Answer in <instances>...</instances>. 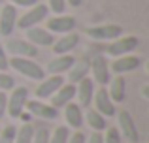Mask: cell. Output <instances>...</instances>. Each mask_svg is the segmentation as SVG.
I'll return each mask as SVG.
<instances>
[{"mask_svg":"<svg viewBox=\"0 0 149 143\" xmlns=\"http://www.w3.org/2000/svg\"><path fill=\"white\" fill-rule=\"evenodd\" d=\"M10 68H13L15 72H19L21 75L29 77L34 81H42L45 77V70L38 62H34L32 59H25V57H11Z\"/></svg>","mask_w":149,"mask_h":143,"instance_id":"6da1fadb","label":"cell"},{"mask_svg":"<svg viewBox=\"0 0 149 143\" xmlns=\"http://www.w3.org/2000/svg\"><path fill=\"white\" fill-rule=\"evenodd\" d=\"M26 100H29V88L26 87H13L11 88V94L8 96L6 113L11 119H19V115L25 111Z\"/></svg>","mask_w":149,"mask_h":143,"instance_id":"7a4b0ae2","label":"cell"},{"mask_svg":"<svg viewBox=\"0 0 149 143\" xmlns=\"http://www.w3.org/2000/svg\"><path fill=\"white\" fill-rule=\"evenodd\" d=\"M138 45H140V40L136 36H121L106 47V53L109 57L117 59V57H123V55H132V51H136Z\"/></svg>","mask_w":149,"mask_h":143,"instance_id":"3957f363","label":"cell"},{"mask_svg":"<svg viewBox=\"0 0 149 143\" xmlns=\"http://www.w3.org/2000/svg\"><path fill=\"white\" fill-rule=\"evenodd\" d=\"M47 13H49L47 6H44V4H34L32 8H29V11H26L25 15H21V17L17 19V26L23 28V30L30 28V26H38L47 17Z\"/></svg>","mask_w":149,"mask_h":143,"instance_id":"277c9868","label":"cell"},{"mask_svg":"<svg viewBox=\"0 0 149 143\" xmlns=\"http://www.w3.org/2000/svg\"><path fill=\"white\" fill-rule=\"evenodd\" d=\"M121 34H123V28L119 25H98L87 28V36L96 41H113L121 38Z\"/></svg>","mask_w":149,"mask_h":143,"instance_id":"5b68a950","label":"cell"},{"mask_svg":"<svg viewBox=\"0 0 149 143\" xmlns=\"http://www.w3.org/2000/svg\"><path fill=\"white\" fill-rule=\"evenodd\" d=\"M117 130H119L121 137H125L127 141L138 143V140H140L138 128H136V122H134V119H132V115L128 113L127 109L119 111V128Z\"/></svg>","mask_w":149,"mask_h":143,"instance_id":"8992f818","label":"cell"},{"mask_svg":"<svg viewBox=\"0 0 149 143\" xmlns=\"http://www.w3.org/2000/svg\"><path fill=\"white\" fill-rule=\"evenodd\" d=\"M89 70L93 72V81L102 85V87H106L109 83V79H111L109 77V64L106 60V57H102V55H96L89 62Z\"/></svg>","mask_w":149,"mask_h":143,"instance_id":"52a82bcc","label":"cell"},{"mask_svg":"<svg viewBox=\"0 0 149 143\" xmlns=\"http://www.w3.org/2000/svg\"><path fill=\"white\" fill-rule=\"evenodd\" d=\"M25 107L32 117H40L44 121H55L58 117V109H55L51 104H44L42 100H26Z\"/></svg>","mask_w":149,"mask_h":143,"instance_id":"ba28073f","label":"cell"},{"mask_svg":"<svg viewBox=\"0 0 149 143\" xmlns=\"http://www.w3.org/2000/svg\"><path fill=\"white\" fill-rule=\"evenodd\" d=\"M17 28V10L11 4H6L0 10V36H11Z\"/></svg>","mask_w":149,"mask_h":143,"instance_id":"9c48e42d","label":"cell"},{"mask_svg":"<svg viewBox=\"0 0 149 143\" xmlns=\"http://www.w3.org/2000/svg\"><path fill=\"white\" fill-rule=\"evenodd\" d=\"M93 100H95V109L98 111L100 115H104L106 119H108V117H113V115H117L115 102L109 98L108 90H106L104 87L98 88V90H95V96H93Z\"/></svg>","mask_w":149,"mask_h":143,"instance_id":"30bf717a","label":"cell"},{"mask_svg":"<svg viewBox=\"0 0 149 143\" xmlns=\"http://www.w3.org/2000/svg\"><path fill=\"white\" fill-rule=\"evenodd\" d=\"M64 85V77L62 75H49V77H44L42 83L38 85L36 88V96L38 100H45V98H51L58 88Z\"/></svg>","mask_w":149,"mask_h":143,"instance_id":"8fae6325","label":"cell"},{"mask_svg":"<svg viewBox=\"0 0 149 143\" xmlns=\"http://www.w3.org/2000/svg\"><path fill=\"white\" fill-rule=\"evenodd\" d=\"M76 19L70 17V15H57V17H51L47 21V28L51 34H68L76 30Z\"/></svg>","mask_w":149,"mask_h":143,"instance_id":"7c38bea8","label":"cell"},{"mask_svg":"<svg viewBox=\"0 0 149 143\" xmlns=\"http://www.w3.org/2000/svg\"><path fill=\"white\" fill-rule=\"evenodd\" d=\"M142 64V59L136 55H123V57H117L115 60L111 62L109 70L117 75H123V73H128V72H134L136 68H140Z\"/></svg>","mask_w":149,"mask_h":143,"instance_id":"4fadbf2b","label":"cell"},{"mask_svg":"<svg viewBox=\"0 0 149 143\" xmlns=\"http://www.w3.org/2000/svg\"><path fill=\"white\" fill-rule=\"evenodd\" d=\"M6 49L13 57H25V59H34L38 55V47L26 40H10L6 44Z\"/></svg>","mask_w":149,"mask_h":143,"instance_id":"5bb4252c","label":"cell"},{"mask_svg":"<svg viewBox=\"0 0 149 143\" xmlns=\"http://www.w3.org/2000/svg\"><path fill=\"white\" fill-rule=\"evenodd\" d=\"M76 96H77V100H79V104H77L79 107H89L91 106L93 96H95V81H93L89 75L83 77V79L77 83Z\"/></svg>","mask_w":149,"mask_h":143,"instance_id":"9a60e30c","label":"cell"},{"mask_svg":"<svg viewBox=\"0 0 149 143\" xmlns=\"http://www.w3.org/2000/svg\"><path fill=\"white\" fill-rule=\"evenodd\" d=\"M74 98H76V85L64 83L53 96H51V106H53L55 109H61L66 104L74 102Z\"/></svg>","mask_w":149,"mask_h":143,"instance_id":"2e32d148","label":"cell"},{"mask_svg":"<svg viewBox=\"0 0 149 143\" xmlns=\"http://www.w3.org/2000/svg\"><path fill=\"white\" fill-rule=\"evenodd\" d=\"M26 41H30L32 45H44V47H47V45H53L55 41V36L49 32V30L42 28V26H30V28H26Z\"/></svg>","mask_w":149,"mask_h":143,"instance_id":"e0dca14e","label":"cell"},{"mask_svg":"<svg viewBox=\"0 0 149 143\" xmlns=\"http://www.w3.org/2000/svg\"><path fill=\"white\" fill-rule=\"evenodd\" d=\"M77 44H79V36L76 32L62 34L57 41H53V51L55 55H70V51H74Z\"/></svg>","mask_w":149,"mask_h":143,"instance_id":"ac0fdd59","label":"cell"},{"mask_svg":"<svg viewBox=\"0 0 149 143\" xmlns=\"http://www.w3.org/2000/svg\"><path fill=\"white\" fill-rule=\"evenodd\" d=\"M74 62H76V59H74L72 55H57L53 60L47 62V68H45V70H47V73H51V75H62V73H66L74 66Z\"/></svg>","mask_w":149,"mask_h":143,"instance_id":"d6986e66","label":"cell"},{"mask_svg":"<svg viewBox=\"0 0 149 143\" xmlns=\"http://www.w3.org/2000/svg\"><path fill=\"white\" fill-rule=\"evenodd\" d=\"M64 119H66V122H68V126H72V128H76V130H79L81 126H83V111L74 102H70V104L64 106Z\"/></svg>","mask_w":149,"mask_h":143,"instance_id":"ffe728a7","label":"cell"},{"mask_svg":"<svg viewBox=\"0 0 149 143\" xmlns=\"http://www.w3.org/2000/svg\"><path fill=\"white\" fill-rule=\"evenodd\" d=\"M68 81L72 85H77L83 77H87L89 75V60L87 59H79V60H76L74 62V66L70 68L68 72Z\"/></svg>","mask_w":149,"mask_h":143,"instance_id":"44dd1931","label":"cell"},{"mask_svg":"<svg viewBox=\"0 0 149 143\" xmlns=\"http://www.w3.org/2000/svg\"><path fill=\"white\" fill-rule=\"evenodd\" d=\"M109 98L113 100V102H123L125 100V94H127V81H125V77L117 75L115 79H109Z\"/></svg>","mask_w":149,"mask_h":143,"instance_id":"7402d4cb","label":"cell"},{"mask_svg":"<svg viewBox=\"0 0 149 143\" xmlns=\"http://www.w3.org/2000/svg\"><path fill=\"white\" fill-rule=\"evenodd\" d=\"M85 121L91 126L95 132H102V130L108 128V121H106L104 115H100L96 109H87V115H85Z\"/></svg>","mask_w":149,"mask_h":143,"instance_id":"603a6c76","label":"cell"},{"mask_svg":"<svg viewBox=\"0 0 149 143\" xmlns=\"http://www.w3.org/2000/svg\"><path fill=\"white\" fill-rule=\"evenodd\" d=\"M34 126L30 122H25L17 128V134H15V141L13 143H32V136H34Z\"/></svg>","mask_w":149,"mask_h":143,"instance_id":"cb8c5ba5","label":"cell"},{"mask_svg":"<svg viewBox=\"0 0 149 143\" xmlns=\"http://www.w3.org/2000/svg\"><path fill=\"white\" fill-rule=\"evenodd\" d=\"M70 128L68 126H57L53 134H49V143H68Z\"/></svg>","mask_w":149,"mask_h":143,"instance_id":"d4e9b609","label":"cell"},{"mask_svg":"<svg viewBox=\"0 0 149 143\" xmlns=\"http://www.w3.org/2000/svg\"><path fill=\"white\" fill-rule=\"evenodd\" d=\"M15 134H17V128H15L13 124L2 128L0 130V143H13L15 141Z\"/></svg>","mask_w":149,"mask_h":143,"instance_id":"484cf974","label":"cell"},{"mask_svg":"<svg viewBox=\"0 0 149 143\" xmlns=\"http://www.w3.org/2000/svg\"><path fill=\"white\" fill-rule=\"evenodd\" d=\"M104 143H123V137H121L119 130L117 128H108L106 130V136H104Z\"/></svg>","mask_w":149,"mask_h":143,"instance_id":"4316f807","label":"cell"},{"mask_svg":"<svg viewBox=\"0 0 149 143\" xmlns=\"http://www.w3.org/2000/svg\"><path fill=\"white\" fill-rule=\"evenodd\" d=\"M32 143H49V130L45 126L34 130V136H32Z\"/></svg>","mask_w":149,"mask_h":143,"instance_id":"83f0119b","label":"cell"},{"mask_svg":"<svg viewBox=\"0 0 149 143\" xmlns=\"http://www.w3.org/2000/svg\"><path fill=\"white\" fill-rule=\"evenodd\" d=\"M15 87V79L6 72H0V90H11Z\"/></svg>","mask_w":149,"mask_h":143,"instance_id":"f1b7e54d","label":"cell"},{"mask_svg":"<svg viewBox=\"0 0 149 143\" xmlns=\"http://www.w3.org/2000/svg\"><path fill=\"white\" fill-rule=\"evenodd\" d=\"M47 10H51L53 13H57V15H62L64 10H66V0H49Z\"/></svg>","mask_w":149,"mask_h":143,"instance_id":"f546056e","label":"cell"},{"mask_svg":"<svg viewBox=\"0 0 149 143\" xmlns=\"http://www.w3.org/2000/svg\"><path fill=\"white\" fill-rule=\"evenodd\" d=\"M8 68H10V60H8V55H6L4 45L0 44V72H6Z\"/></svg>","mask_w":149,"mask_h":143,"instance_id":"4dcf8cb0","label":"cell"},{"mask_svg":"<svg viewBox=\"0 0 149 143\" xmlns=\"http://www.w3.org/2000/svg\"><path fill=\"white\" fill-rule=\"evenodd\" d=\"M85 134L83 132H79V130H77V132H74V134H70V137H68V143H85Z\"/></svg>","mask_w":149,"mask_h":143,"instance_id":"1f68e13d","label":"cell"},{"mask_svg":"<svg viewBox=\"0 0 149 143\" xmlns=\"http://www.w3.org/2000/svg\"><path fill=\"white\" fill-rule=\"evenodd\" d=\"M11 6H21V8H32L34 4H38V0H10Z\"/></svg>","mask_w":149,"mask_h":143,"instance_id":"d6a6232c","label":"cell"},{"mask_svg":"<svg viewBox=\"0 0 149 143\" xmlns=\"http://www.w3.org/2000/svg\"><path fill=\"white\" fill-rule=\"evenodd\" d=\"M85 143H104V136L100 132H93L89 137H85Z\"/></svg>","mask_w":149,"mask_h":143,"instance_id":"836d02e7","label":"cell"},{"mask_svg":"<svg viewBox=\"0 0 149 143\" xmlns=\"http://www.w3.org/2000/svg\"><path fill=\"white\" fill-rule=\"evenodd\" d=\"M6 104H8V94L4 90H0V119L6 115Z\"/></svg>","mask_w":149,"mask_h":143,"instance_id":"e575fe53","label":"cell"},{"mask_svg":"<svg viewBox=\"0 0 149 143\" xmlns=\"http://www.w3.org/2000/svg\"><path fill=\"white\" fill-rule=\"evenodd\" d=\"M66 2H68V4H70V6H74V8H77V6H79V4H81V0H66Z\"/></svg>","mask_w":149,"mask_h":143,"instance_id":"d590c367","label":"cell"},{"mask_svg":"<svg viewBox=\"0 0 149 143\" xmlns=\"http://www.w3.org/2000/svg\"><path fill=\"white\" fill-rule=\"evenodd\" d=\"M0 4H2V0H0Z\"/></svg>","mask_w":149,"mask_h":143,"instance_id":"8d00e7d4","label":"cell"}]
</instances>
